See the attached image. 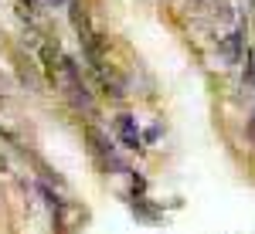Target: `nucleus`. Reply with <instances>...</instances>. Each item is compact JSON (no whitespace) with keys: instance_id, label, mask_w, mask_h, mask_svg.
I'll use <instances>...</instances> for the list:
<instances>
[{"instance_id":"39448f33","label":"nucleus","mask_w":255,"mask_h":234,"mask_svg":"<svg viewBox=\"0 0 255 234\" xmlns=\"http://www.w3.org/2000/svg\"><path fill=\"white\" fill-rule=\"evenodd\" d=\"M160 136V129H157V126H153V129H146V136H143V139H146V143H153V139H157Z\"/></svg>"},{"instance_id":"20e7f679","label":"nucleus","mask_w":255,"mask_h":234,"mask_svg":"<svg viewBox=\"0 0 255 234\" xmlns=\"http://www.w3.org/2000/svg\"><path fill=\"white\" fill-rule=\"evenodd\" d=\"M55 61H61L58 51H55L51 44H44V68H48V78H51V81L58 78V65H55Z\"/></svg>"},{"instance_id":"423d86ee","label":"nucleus","mask_w":255,"mask_h":234,"mask_svg":"<svg viewBox=\"0 0 255 234\" xmlns=\"http://www.w3.org/2000/svg\"><path fill=\"white\" fill-rule=\"evenodd\" d=\"M48 7H61V3H72V0H44Z\"/></svg>"},{"instance_id":"f03ea898","label":"nucleus","mask_w":255,"mask_h":234,"mask_svg":"<svg viewBox=\"0 0 255 234\" xmlns=\"http://www.w3.org/2000/svg\"><path fill=\"white\" fill-rule=\"evenodd\" d=\"M85 136H89V143H92V150H96L102 159H106V166H116V170H126L123 163H119V156H116V146L109 143V136L102 133V129H96V126H89L85 129Z\"/></svg>"},{"instance_id":"7ed1b4c3","label":"nucleus","mask_w":255,"mask_h":234,"mask_svg":"<svg viewBox=\"0 0 255 234\" xmlns=\"http://www.w3.org/2000/svg\"><path fill=\"white\" fill-rule=\"evenodd\" d=\"M116 129H119V139H123L129 150H136V146H139V129H136V119H133V116H119L116 119Z\"/></svg>"},{"instance_id":"0eeeda50","label":"nucleus","mask_w":255,"mask_h":234,"mask_svg":"<svg viewBox=\"0 0 255 234\" xmlns=\"http://www.w3.org/2000/svg\"><path fill=\"white\" fill-rule=\"evenodd\" d=\"M3 170H7V159H3V156H0V173H3Z\"/></svg>"},{"instance_id":"f257e3e1","label":"nucleus","mask_w":255,"mask_h":234,"mask_svg":"<svg viewBox=\"0 0 255 234\" xmlns=\"http://www.w3.org/2000/svg\"><path fill=\"white\" fill-rule=\"evenodd\" d=\"M58 75H61V81H65V88H68V98H72V102L79 105L82 112L96 116V102H92V95H89V88L82 85V78H79V65H75L72 58H61Z\"/></svg>"},{"instance_id":"6e6552de","label":"nucleus","mask_w":255,"mask_h":234,"mask_svg":"<svg viewBox=\"0 0 255 234\" xmlns=\"http://www.w3.org/2000/svg\"><path fill=\"white\" fill-rule=\"evenodd\" d=\"M3 88H7V85H3V78H0V92H3Z\"/></svg>"}]
</instances>
